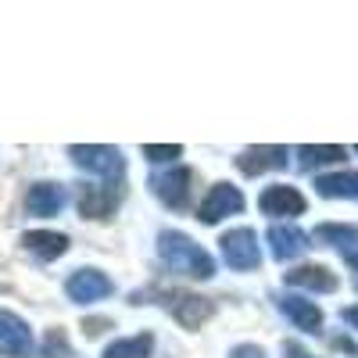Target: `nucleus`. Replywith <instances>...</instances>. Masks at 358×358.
Instances as JSON below:
<instances>
[{"mask_svg":"<svg viewBox=\"0 0 358 358\" xmlns=\"http://www.w3.org/2000/svg\"><path fill=\"white\" fill-rule=\"evenodd\" d=\"M69 158H72L79 169L94 172V176H104V179L126 176V158H122V151L104 147V143H72V147H69Z\"/></svg>","mask_w":358,"mask_h":358,"instance_id":"2","label":"nucleus"},{"mask_svg":"<svg viewBox=\"0 0 358 358\" xmlns=\"http://www.w3.org/2000/svg\"><path fill=\"white\" fill-rule=\"evenodd\" d=\"M229 358H265V351L258 344H241V348H233Z\"/></svg>","mask_w":358,"mask_h":358,"instance_id":"23","label":"nucleus"},{"mask_svg":"<svg viewBox=\"0 0 358 358\" xmlns=\"http://www.w3.org/2000/svg\"><path fill=\"white\" fill-rule=\"evenodd\" d=\"M287 165V147H248V151L236 158V169L244 176H262V172H273Z\"/></svg>","mask_w":358,"mask_h":358,"instance_id":"14","label":"nucleus"},{"mask_svg":"<svg viewBox=\"0 0 358 358\" xmlns=\"http://www.w3.org/2000/svg\"><path fill=\"white\" fill-rule=\"evenodd\" d=\"M308 233L297 229V226H287V222H276L273 229H268V251H273V258L280 262H290V258H301L308 255Z\"/></svg>","mask_w":358,"mask_h":358,"instance_id":"12","label":"nucleus"},{"mask_svg":"<svg viewBox=\"0 0 358 358\" xmlns=\"http://www.w3.org/2000/svg\"><path fill=\"white\" fill-rule=\"evenodd\" d=\"M241 212H244V194L236 190L233 183H215L212 190H208V197L201 201L197 219H201L204 226H215V222H222L226 215H241Z\"/></svg>","mask_w":358,"mask_h":358,"instance_id":"6","label":"nucleus"},{"mask_svg":"<svg viewBox=\"0 0 358 358\" xmlns=\"http://www.w3.org/2000/svg\"><path fill=\"white\" fill-rule=\"evenodd\" d=\"M22 248L33 255L36 262H54L69 251V236L65 233H50V229H33L22 236Z\"/></svg>","mask_w":358,"mask_h":358,"instance_id":"15","label":"nucleus"},{"mask_svg":"<svg viewBox=\"0 0 358 358\" xmlns=\"http://www.w3.org/2000/svg\"><path fill=\"white\" fill-rule=\"evenodd\" d=\"M158 258L179 276H190V280H212L215 276V258L179 229L158 233Z\"/></svg>","mask_w":358,"mask_h":358,"instance_id":"1","label":"nucleus"},{"mask_svg":"<svg viewBox=\"0 0 358 358\" xmlns=\"http://www.w3.org/2000/svg\"><path fill=\"white\" fill-rule=\"evenodd\" d=\"M190 169H183V165H172V169H165V172H155L151 176V194L162 201V204H169V208H187L190 204Z\"/></svg>","mask_w":358,"mask_h":358,"instance_id":"4","label":"nucleus"},{"mask_svg":"<svg viewBox=\"0 0 358 358\" xmlns=\"http://www.w3.org/2000/svg\"><path fill=\"white\" fill-rule=\"evenodd\" d=\"M165 308L187 326V330H197V326L212 315V301L197 294H165Z\"/></svg>","mask_w":358,"mask_h":358,"instance_id":"13","label":"nucleus"},{"mask_svg":"<svg viewBox=\"0 0 358 358\" xmlns=\"http://www.w3.org/2000/svg\"><path fill=\"white\" fill-rule=\"evenodd\" d=\"M155 337L151 334H136V337H122L104 348V358H151Z\"/></svg>","mask_w":358,"mask_h":358,"instance_id":"20","label":"nucleus"},{"mask_svg":"<svg viewBox=\"0 0 358 358\" xmlns=\"http://www.w3.org/2000/svg\"><path fill=\"white\" fill-rule=\"evenodd\" d=\"M315 236H319L322 244L337 248L344 258L358 251V226H337V222H326V226H319V229H315Z\"/></svg>","mask_w":358,"mask_h":358,"instance_id":"19","label":"nucleus"},{"mask_svg":"<svg viewBox=\"0 0 358 358\" xmlns=\"http://www.w3.org/2000/svg\"><path fill=\"white\" fill-rule=\"evenodd\" d=\"M344 147H337V143H305V147H297V165H301L305 172H315V169H322V165H337V162H344Z\"/></svg>","mask_w":358,"mask_h":358,"instance_id":"17","label":"nucleus"},{"mask_svg":"<svg viewBox=\"0 0 358 358\" xmlns=\"http://www.w3.org/2000/svg\"><path fill=\"white\" fill-rule=\"evenodd\" d=\"M111 290H115V283L108 280V273H101V268H76V273L65 280V294H69V301H76V305L104 301Z\"/></svg>","mask_w":358,"mask_h":358,"instance_id":"5","label":"nucleus"},{"mask_svg":"<svg viewBox=\"0 0 358 358\" xmlns=\"http://www.w3.org/2000/svg\"><path fill=\"white\" fill-rule=\"evenodd\" d=\"M118 197H122V190H118V183H86L79 190V212L83 219H108L115 208H118Z\"/></svg>","mask_w":358,"mask_h":358,"instance_id":"9","label":"nucleus"},{"mask_svg":"<svg viewBox=\"0 0 358 358\" xmlns=\"http://www.w3.org/2000/svg\"><path fill=\"white\" fill-rule=\"evenodd\" d=\"M219 251H222V262L229 268H236V273H251L262 262V248H258V236L251 226H236V229L222 233Z\"/></svg>","mask_w":358,"mask_h":358,"instance_id":"3","label":"nucleus"},{"mask_svg":"<svg viewBox=\"0 0 358 358\" xmlns=\"http://www.w3.org/2000/svg\"><path fill=\"white\" fill-rule=\"evenodd\" d=\"M287 287H301V290H337V276L326 265H297L287 273Z\"/></svg>","mask_w":358,"mask_h":358,"instance_id":"16","label":"nucleus"},{"mask_svg":"<svg viewBox=\"0 0 358 358\" xmlns=\"http://www.w3.org/2000/svg\"><path fill=\"white\" fill-rule=\"evenodd\" d=\"M143 158L155 162V165H162V162H172V158H183V147H176V143H169V147L147 143V147H143Z\"/></svg>","mask_w":358,"mask_h":358,"instance_id":"21","label":"nucleus"},{"mask_svg":"<svg viewBox=\"0 0 358 358\" xmlns=\"http://www.w3.org/2000/svg\"><path fill=\"white\" fill-rule=\"evenodd\" d=\"M280 312L294 322V330H305V334H319L322 330V312L315 301H305L301 294H280L276 297Z\"/></svg>","mask_w":358,"mask_h":358,"instance_id":"11","label":"nucleus"},{"mask_svg":"<svg viewBox=\"0 0 358 358\" xmlns=\"http://www.w3.org/2000/svg\"><path fill=\"white\" fill-rule=\"evenodd\" d=\"M65 201H69V190L62 183H33L25 194V212L36 219H54L65 208Z\"/></svg>","mask_w":358,"mask_h":358,"instance_id":"10","label":"nucleus"},{"mask_svg":"<svg viewBox=\"0 0 358 358\" xmlns=\"http://www.w3.org/2000/svg\"><path fill=\"white\" fill-rule=\"evenodd\" d=\"M283 355H287V358H315V355H308L301 344H283Z\"/></svg>","mask_w":358,"mask_h":358,"instance_id":"24","label":"nucleus"},{"mask_svg":"<svg viewBox=\"0 0 358 358\" xmlns=\"http://www.w3.org/2000/svg\"><path fill=\"white\" fill-rule=\"evenodd\" d=\"M319 197H355L358 201V172H326L315 179Z\"/></svg>","mask_w":358,"mask_h":358,"instance_id":"18","label":"nucleus"},{"mask_svg":"<svg viewBox=\"0 0 358 358\" xmlns=\"http://www.w3.org/2000/svg\"><path fill=\"white\" fill-rule=\"evenodd\" d=\"M341 319H344V322L351 326V330H358V305H351V308H344V312H341Z\"/></svg>","mask_w":358,"mask_h":358,"instance_id":"25","label":"nucleus"},{"mask_svg":"<svg viewBox=\"0 0 358 358\" xmlns=\"http://www.w3.org/2000/svg\"><path fill=\"white\" fill-rule=\"evenodd\" d=\"M43 358H69V341H65V334H62V330H50V334H47Z\"/></svg>","mask_w":358,"mask_h":358,"instance_id":"22","label":"nucleus"},{"mask_svg":"<svg viewBox=\"0 0 358 358\" xmlns=\"http://www.w3.org/2000/svg\"><path fill=\"white\" fill-rule=\"evenodd\" d=\"M355 151H358V147H355Z\"/></svg>","mask_w":358,"mask_h":358,"instance_id":"26","label":"nucleus"},{"mask_svg":"<svg viewBox=\"0 0 358 358\" xmlns=\"http://www.w3.org/2000/svg\"><path fill=\"white\" fill-rule=\"evenodd\" d=\"M258 208H262V215H273V219L301 215L305 212V194L297 190V187H287V183H273V187L262 190Z\"/></svg>","mask_w":358,"mask_h":358,"instance_id":"8","label":"nucleus"},{"mask_svg":"<svg viewBox=\"0 0 358 358\" xmlns=\"http://www.w3.org/2000/svg\"><path fill=\"white\" fill-rule=\"evenodd\" d=\"M0 355L4 358H29L33 355V330L15 312L0 308Z\"/></svg>","mask_w":358,"mask_h":358,"instance_id":"7","label":"nucleus"}]
</instances>
